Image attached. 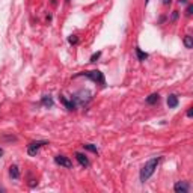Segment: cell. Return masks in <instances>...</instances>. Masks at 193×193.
I'll use <instances>...</instances> for the list:
<instances>
[{
	"mask_svg": "<svg viewBox=\"0 0 193 193\" xmlns=\"http://www.w3.org/2000/svg\"><path fill=\"white\" fill-rule=\"evenodd\" d=\"M158 163H160V157H154V158H151L149 162L145 163V166L140 169V174H139V178H140L142 183L148 181L152 176V174L156 172L157 166H158Z\"/></svg>",
	"mask_w": 193,
	"mask_h": 193,
	"instance_id": "6da1fadb",
	"label": "cell"
},
{
	"mask_svg": "<svg viewBox=\"0 0 193 193\" xmlns=\"http://www.w3.org/2000/svg\"><path fill=\"white\" fill-rule=\"evenodd\" d=\"M78 76H84V77L90 78L92 82H95V83L101 84V86H104V84H106V78H104V74H103L101 71H98V69H94V71H84V72H80V74H77L76 77H78Z\"/></svg>",
	"mask_w": 193,
	"mask_h": 193,
	"instance_id": "7a4b0ae2",
	"label": "cell"
},
{
	"mask_svg": "<svg viewBox=\"0 0 193 193\" xmlns=\"http://www.w3.org/2000/svg\"><path fill=\"white\" fill-rule=\"evenodd\" d=\"M71 98L74 100V103L77 104V107H78V106H86V104L90 101V98H92V97H90L89 90L82 89V90H78L77 94H74Z\"/></svg>",
	"mask_w": 193,
	"mask_h": 193,
	"instance_id": "3957f363",
	"label": "cell"
},
{
	"mask_svg": "<svg viewBox=\"0 0 193 193\" xmlns=\"http://www.w3.org/2000/svg\"><path fill=\"white\" fill-rule=\"evenodd\" d=\"M47 140H36V142H32V143L27 145V152L29 156H36V152L39 151V148H42L44 145H47Z\"/></svg>",
	"mask_w": 193,
	"mask_h": 193,
	"instance_id": "277c9868",
	"label": "cell"
},
{
	"mask_svg": "<svg viewBox=\"0 0 193 193\" xmlns=\"http://www.w3.org/2000/svg\"><path fill=\"white\" fill-rule=\"evenodd\" d=\"M54 162H56V164L63 166V168H66V169L72 168V162L68 158V157H65V156H56V157H54Z\"/></svg>",
	"mask_w": 193,
	"mask_h": 193,
	"instance_id": "5b68a950",
	"label": "cell"
},
{
	"mask_svg": "<svg viewBox=\"0 0 193 193\" xmlns=\"http://www.w3.org/2000/svg\"><path fill=\"white\" fill-rule=\"evenodd\" d=\"M174 190L176 193H187L190 190V186H189V183H186V181H178L174 186Z\"/></svg>",
	"mask_w": 193,
	"mask_h": 193,
	"instance_id": "8992f818",
	"label": "cell"
},
{
	"mask_svg": "<svg viewBox=\"0 0 193 193\" xmlns=\"http://www.w3.org/2000/svg\"><path fill=\"white\" fill-rule=\"evenodd\" d=\"M59 101L62 103V104H63L66 109H68V110H76V109H77V104L74 103V100H72V98H71V100H66L65 97L60 95V97H59Z\"/></svg>",
	"mask_w": 193,
	"mask_h": 193,
	"instance_id": "52a82bcc",
	"label": "cell"
},
{
	"mask_svg": "<svg viewBox=\"0 0 193 193\" xmlns=\"http://www.w3.org/2000/svg\"><path fill=\"white\" fill-rule=\"evenodd\" d=\"M74 157H76V160L80 163V166H83V168H88V166H89V158L84 156V154H82V152H76Z\"/></svg>",
	"mask_w": 193,
	"mask_h": 193,
	"instance_id": "ba28073f",
	"label": "cell"
},
{
	"mask_svg": "<svg viewBox=\"0 0 193 193\" xmlns=\"http://www.w3.org/2000/svg\"><path fill=\"white\" fill-rule=\"evenodd\" d=\"M9 176H11L12 180H18L20 178V170H18L17 164H12L11 168H9Z\"/></svg>",
	"mask_w": 193,
	"mask_h": 193,
	"instance_id": "9c48e42d",
	"label": "cell"
},
{
	"mask_svg": "<svg viewBox=\"0 0 193 193\" xmlns=\"http://www.w3.org/2000/svg\"><path fill=\"white\" fill-rule=\"evenodd\" d=\"M168 106L169 109H175L178 106V97L176 95H169L168 97Z\"/></svg>",
	"mask_w": 193,
	"mask_h": 193,
	"instance_id": "30bf717a",
	"label": "cell"
},
{
	"mask_svg": "<svg viewBox=\"0 0 193 193\" xmlns=\"http://www.w3.org/2000/svg\"><path fill=\"white\" fill-rule=\"evenodd\" d=\"M158 101H160V95H158V94H151V95L146 98V104H151V106H152V104H157Z\"/></svg>",
	"mask_w": 193,
	"mask_h": 193,
	"instance_id": "8fae6325",
	"label": "cell"
},
{
	"mask_svg": "<svg viewBox=\"0 0 193 193\" xmlns=\"http://www.w3.org/2000/svg\"><path fill=\"white\" fill-rule=\"evenodd\" d=\"M41 103H42L44 107H53V100H51V97L50 95H44L42 97V100H41Z\"/></svg>",
	"mask_w": 193,
	"mask_h": 193,
	"instance_id": "7c38bea8",
	"label": "cell"
},
{
	"mask_svg": "<svg viewBox=\"0 0 193 193\" xmlns=\"http://www.w3.org/2000/svg\"><path fill=\"white\" fill-rule=\"evenodd\" d=\"M136 54H137V59L139 60H145V59H148V53H143L142 50L139 47H136Z\"/></svg>",
	"mask_w": 193,
	"mask_h": 193,
	"instance_id": "4fadbf2b",
	"label": "cell"
},
{
	"mask_svg": "<svg viewBox=\"0 0 193 193\" xmlns=\"http://www.w3.org/2000/svg\"><path fill=\"white\" fill-rule=\"evenodd\" d=\"M184 45H186V48H193V39L190 35L184 36Z\"/></svg>",
	"mask_w": 193,
	"mask_h": 193,
	"instance_id": "5bb4252c",
	"label": "cell"
},
{
	"mask_svg": "<svg viewBox=\"0 0 193 193\" xmlns=\"http://www.w3.org/2000/svg\"><path fill=\"white\" fill-rule=\"evenodd\" d=\"M83 148H84V149H88V151H90V152H95V154L98 152L97 146H94L92 143H84V145H83Z\"/></svg>",
	"mask_w": 193,
	"mask_h": 193,
	"instance_id": "9a60e30c",
	"label": "cell"
},
{
	"mask_svg": "<svg viewBox=\"0 0 193 193\" xmlns=\"http://www.w3.org/2000/svg\"><path fill=\"white\" fill-rule=\"evenodd\" d=\"M68 42H69V44H72V45H76V44L78 42V38L76 35H71L69 38H68Z\"/></svg>",
	"mask_w": 193,
	"mask_h": 193,
	"instance_id": "2e32d148",
	"label": "cell"
},
{
	"mask_svg": "<svg viewBox=\"0 0 193 193\" xmlns=\"http://www.w3.org/2000/svg\"><path fill=\"white\" fill-rule=\"evenodd\" d=\"M100 56H101V53L98 51V53H95V54H92L90 56V62H97V60L100 59Z\"/></svg>",
	"mask_w": 193,
	"mask_h": 193,
	"instance_id": "e0dca14e",
	"label": "cell"
},
{
	"mask_svg": "<svg viewBox=\"0 0 193 193\" xmlns=\"http://www.w3.org/2000/svg\"><path fill=\"white\" fill-rule=\"evenodd\" d=\"M192 12H193V5H189V6H187V9H186V15H187V17H190V15H192Z\"/></svg>",
	"mask_w": 193,
	"mask_h": 193,
	"instance_id": "ac0fdd59",
	"label": "cell"
},
{
	"mask_svg": "<svg viewBox=\"0 0 193 193\" xmlns=\"http://www.w3.org/2000/svg\"><path fill=\"white\" fill-rule=\"evenodd\" d=\"M170 18H172V21H175V20L178 18V11H174V12H172V17H170Z\"/></svg>",
	"mask_w": 193,
	"mask_h": 193,
	"instance_id": "d6986e66",
	"label": "cell"
},
{
	"mask_svg": "<svg viewBox=\"0 0 193 193\" xmlns=\"http://www.w3.org/2000/svg\"><path fill=\"white\" fill-rule=\"evenodd\" d=\"M187 116H189V118H192L193 116V109L192 107H189V110H187Z\"/></svg>",
	"mask_w": 193,
	"mask_h": 193,
	"instance_id": "ffe728a7",
	"label": "cell"
},
{
	"mask_svg": "<svg viewBox=\"0 0 193 193\" xmlns=\"http://www.w3.org/2000/svg\"><path fill=\"white\" fill-rule=\"evenodd\" d=\"M170 2H172V0H163V5L168 6V5H170Z\"/></svg>",
	"mask_w": 193,
	"mask_h": 193,
	"instance_id": "44dd1931",
	"label": "cell"
},
{
	"mask_svg": "<svg viewBox=\"0 0 193 193\" xmlns=\"http://www.w3.org/2000/svg\"><path fill=\"white\" fill-rule=\"evenodd\" d=\"M178 3H180V5H184V3H187V0H178Z\"/></svg>",
	"mask_w": 193,
	"mask_h": 193,
	"instance_id": "7402d4cb",
	"label": "cell"
},
{
	"mask_svg": "<svg viewBox=\"0 0 193 193\" xmlns=\"http://www.w3.org/2000/svg\"><path fill=\"white\" fill-rule=\"evenodd\" d=\"M3 156V149H2V148H0V157Z\"/></svg>",
	"mask_w": 193,
	"mask_h": 193,
	"instance_id": "603a6c76",
	"label": "cell"
},
{
	"mask_svg": "<svg viewBox=\"0 0 193 193\" xmlns=\"http://www.w3.org/2000/svg\"><path fill=\"white\" fill-rule=\"evenodd\" d=\"M66 2H69V0H66Z\"/></svg>",
	"mask_w": 193,
	"mask_h": 193,
	"instance_id": "cb8c5ba5",
	"label": "cell"
}]
</instances>
